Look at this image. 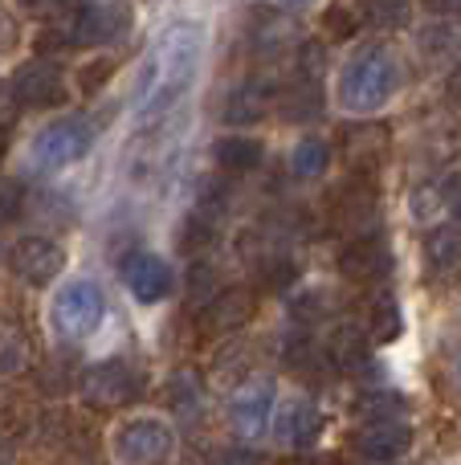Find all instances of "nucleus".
Returning a JSON list of instances; mask_svg holds the SVG:
<instances>
[{
  "label": "nucleus",
  "mask_w": 461,
  "mask_h": 465,
  "mask_svg": "<svg viewBox=\"0 0 461 465\" xmlns=\"http://www.w3.org/2000/svg\"><path fill=\"white\" fill-rule=\"evenodd\" d=\"M270 412H274V384L261 376L245 380V384L229 396V420H233V429L241 437H250V441L266 433Z\"/></svg>",
  "instance_id": "13"
},
{
  "label": "nucleus",
  "mask_w": 461,
  "mask_h": 465,
  "mask_svg": "<svg viewBox=\"0 0 461 465\" xmlns=\"http://www.w3.org/2000/svg\"><path fill=\"white\" fill-rule=\"evenodd\" d=\"M425 257L433 270H457L461 265V221H446L425 237Z\"/></svg>",
  "instance_id": "24"
},
{
  "label": "nucleus",
  "mask_w": 461,
  "mask_h": 465,
  "mask_svg": "<svg viewBox=\"0 0 461 465\" xmlns=\"http://www.w3.org/2000/svg\"><path fill=\"white\" fill-rule=\"evenodd\" d=\"M103 290L94 282H70V286L57 290L54 298V327L65 339H86L90 331H98L103 322Z\"/></svg>",
  "instance_id": "6"
},
{
  "label": "nucleus",
  "mask_w": 461,
  "mask_h": 465,
  "mask_svg": "<svg viewBox=\"0 0 461 465\" xmlns=\"http://www.w3.org/2000/svg\"><path fill=\"white\" fill-rule=\"evenodd\" d=\"M405 409V401L392 392H376V396H364V404H359V412H368L372 420H397L392 412Z\"/></svg>",
  "instance_id": "33"
},
{
  "label": "nucleus",
  "mask_w": 461,
  "mask_h": 465,
  "mask_svg": "<svg viewBox=\"0 0 461 465\" xmlns=\"http://www.w3.org/2000/svg\"><path fill=\"white\" fill-rule=\"evenodd\" d=\"M13 45H16V21H13V13L0 5V54H8Z\"/></svg>",
  "instance_id": "38"
},
{
  "label": "nucleus",
  "mask_w": 461,
  "mask_h": 465,
  "mask_svg": "<svg viewBox=\"0 0 461 465\" xmlns=\"http://www.w3.org/2000/svg\"><path fill=\"white\" fill-rule=\"evenodd\" d=\"M274 5H282V8H307L310 0H274Z\"/></svg>",
  "instance_id": "45"
},
{
  "label": "nucleus",
  "mask_w": 461,
  "mask_h": 465,
  "mask_svg": "<svg viewBox=\"0 0 461 465\" xmlns=\"http://www.w3.org/2000/svg\"><path fill=\"white\" fill-rule=\"evenodd\" d=\"M253 306H258L253 302V290L229 286L204 306V322H209V331H221V335H225V331H237L253 319Z\"/></svg>",
  "instance_id": "19"
},
{
  "label": "nucleus",
  "mask_w": 461,
  "mask_h": 465,
  "mask_svg": "<svg viewBox=\"0 0 461 465\" xmlns=\"http://www.w3.org/2000/svg\"><path fill=\"white\" fill-rule=\"evenodd\" d=\"M400 70L392 62L388 49H364L359 57H351L339 74V103L351 114H372L397 94Z\"/></svg>",
  "instance_id": "2"
},
{
  "label": "nucleus",
  "mask_w": 461,
  "mask_h": 465,
  "mask_svg": "<svg viewBox=\"0 0 461 465\" xmlns=\"http://www.w3.org/2000/svg\"><path fill=\"white\" fill-rule=\"evenodd\" d=\"M25 8H33V13H62L65 0H21Z\"/></svg>",
  "instance_id": "42"
},
{
  "label": "nucleus",
  "mask_w": 461,
  "mask_h": 465,
  "mask_svg": "<svg viewBox=\"0 0 461 465\" xmlns=\"http://www.w3.org/2000/svg\"><path fill=\"white\" fill-rule=\"evenodd\" d=\"M176 450V437L163 420L139 417L127 420V425L114 433V453H119L123 465H163Z\"/></svg>",
  "instance_id": "7"
},
{
  "label": "nucleus",
  "mask_w": 461,
  "mask_h": 465,
  "mask_svg": "<svg viewBox=\"0 0 461 465\" xmlns=\"http://www.w3.org/2000/svg\"><path fill=\"white\" fill-rule=\"evenodd\" d=\"M123 273V286L131 290V298H139V302H163V298L172 294V265L163 262V257L147 253V249H135V253L123 257L119 265Z\"/></svg>",
  "instance_id": "12"
},
{
  "label": "nucleus",
  "mask_w": 461,
  "mask_h": 465,
  "mask_svg": "<svg viewBox=\"0 0 461 465\" xmlns=\"http://www.w3.org/2000/svg\"><path fill=\"white\" fill-rule=\"evenodd\" d=\"M29 335H25L21 322L13 319H0V380H13L29 368Z\"/></svg>",
  "instance_id": "22"
},
{
  "label": "nucleus",
  "mask_w": 461,
  "mask_h": 465,
  "mask_svg": "<svg viewBox=\"0 0 461 465\" xmlns=\"http://www.w3.org/2000/svg\"><path fill=\"white\" fill-rule=\"evenodd\" d=\"M364 335L372 343H392V339L405 331V319H400V306L392 294H372L364 302Z\"/></svg>",
  "instance_id": "21"
},
{
  "label": "nucleus",
  "mask_w": 461,
  "mask_h": 465,
  "mask_svg": "<svg viewBox=\"0 0 461 465\" xmlns=\"http://www.w3.org/2000/svg\"><path fill=\"white\" fill-rule=\"evenodd\" d=\"M196 57H201V33L192 25H176L163 33V41L155 45L152 62H147V78L139 90V119L152 123L155 114H163L172 103H180L196 74Z\"/></svg>",
  "instance_id": "1"
},
{
  "label": "nucleus",
  "mask_w": 461,
  "mask_h": 465,
  "mask_svg": "<svg viewBox=\"0 0 461 465\" xmlns=\"http://www.w3.org/2000/svg\"><path fill=\"white\" fill-rule=\"evenodd\" d=\"M212 160H217L221 172H233V176H241V172H253L261 163V143L250 135H229V139H217V147H212Z\"/></svg>",
  "instance_id": "23"
},
{
  "label": "nucleus",
  "mask_w": 461,
  "mask_h": 465,
  "mask_svg": "<svg viewBox=\"0 0 461 465\" xmlns=\"http://www.w3.org/2000/svg\"><path fill=\"white\" fill-rule=\"evenodd\" d=\"M90 143H94L90 123H82V119L49 123V127L37 131V139H33V168L37 172L70 168V163H78L82 155L90 152Z\"/></svg>",
  "instance_id": "4"
},
{
  "label": "nucleus",
  "mask_w": 461,
  "mask_h": 465,
  "mask_svg": "<svg viewBox=\"0 0 461 465\" xmlns=\"http://www.w3.org/2000/svg\"><path fill=\"white\" fill-rule=\"evenodd\" d=\"M278 114H282L286 123H310L319 119V111H323V90H319V78H299L290 82V86L278 94Z\"/></svg>",
  "instance_id": "20"
},
{
  "label": "nucleus",
  "mask_w": 461,
  "mask_h": 465,
  "mask_svg": "<svg viewBox=\"0 0 461 465\" xmlns=\"http://www.w3.org/2000/svg\"><path fill=\"white\" fill-rule=\"evenodd\" d=\"M13 90L21 98V106H33V111H49V106H62L70 98V86H65V74L54 57H33L21 70L13 74Z\"/></svg>",
  "instance_id": "9"
},
{
  "label": "nucleus",
  "mask_w": 461,
  "mask_h": 465,
  "mask_svg": "<svg viewBox=\"0 0 461 465\" xmlns=\"http://www.w3.org/2000/svg\"><path fill=\"white\" fill-rule=\"evenodd\" d=\"M388 270H392V253L380 232H372V237H351L348 249L339 253V273L348 282H356V286H372V282H380Z\"/></svg>",
  "instance_id": "14"
},
{
  "label": "nucleus",
  "mask_w": 461,
  "mask_h": 465,
  "mask_svg": "<svg viewBox=\"0 0 461 465\" xmlns=\"http://www.w3.org/2000/svg\"><path fill=\"white\" fill-rule=\"evenodd\" d=\"M21 114V98H16L13 82H0V127H13Z\"/></svg>",
  "instance_id": "37"
},
{
  "label": "nucleus",
  "mask_w": 461,
  "mask_h": 465,
  "mask_svg": "<svg viewBox=\"0 0 461 465\" xmlns=\"http://www.w3.org/2000/svg\"><path fill=\"white\" fill-rule=\"evenodd\" d=\"M274 433H278V441L310 450V445H319V437H323V412L307 401H290L282 412H278Z\"/></svg>",
  "instance_id": "17"
},
{
  "label": "nucleus",
  "mask_w": 461,
  "mask_h": 465,
  "mask_svg": "<svg viewBox=\"0 0 461 465\" xmlns=\"http://www.w3.org/2000/svg\"><path fill=\"white\" fill-rule=\"evenodd\" d=\"M327 163H331V147H327L323 139H302V143L294 147V155H290L294 176H302V180L323 176Z\"/></svg>",
  "instance_id": "25"
},
{
  "label": "nucleus",
  "mask_w": 461,
  "mask_h": 465,
  "mask_svg": "<svg viewBox=\"0 0 461 465\" xmlns=\"http://www.w3.org/2000/svg\"><path fill=\"white\" fill-rule=\"evenodd\" d=\"M368 21H376L380 29H405L413 16V0H364Z\"/></svg>",
  "instance_id": "28"
},
{
  "label": "nucleus",
  "mask_w": 461,
  "mask_h": 465,
  "mask_svg": "<svg viewBox=\"0 0 461 465\" xmlns=\"http://www.w3.org/2000/svg\"><path fill=\"white\" fill-rule=\"evenodd\" d=\"M217 465H266V458L253 450H229V453H221Z\"/></svg>",
  "instance_id": "39"
},
{
  "label": "nucleus",
  "mask_w": 461,
  "mask_h": 465,
  "mask_svg": "<svg viewBox=\"0 0 461 465\" xmlns=\"http://www.w3.org/2000/svg\"><path fill=\"white\" fill-rule=\"evenodd\" d=\"M327 360L351 380H372L380 371L372 355V339L359 327H335V335L327 339Z\"/></svg>",
  "instance_id": "15"
},
{
  "label": "nucleus",
  "mask_w": 461,
  "mask_h": 465,
  "mask_svg": "<svg viewBox=\"0 0 461 465\" xmlns=\"http://www.w3.org/2000/svg\"><path fill=\"white\" fill-rule=\"evenodd\" d=\"M323 29L331 41H351L359 33V13L351 5H331L323 13Z\"/></svg>",
  "instance_id": "29"
},
{
  "label": "nucleus",
  "mask_w": 461,
  "mask_h": 465,
  "mask_svg": "<svg viewBox=\"0 0 461 465\" xmlns=\"http://www.w3.org/2000/svg\"><path fill=\"white\" fill-rule=\"evenodd\" d=\"M331 217L339 229H348L351 237H372L380 225V196H376L372 176H351L348 184L335 193Z\"/></svg>",
  "instance_id": "8"
},
{
  "label": "nucleus",
  "mask_w": 461,
  "mask_h": 465,
  "mask_svg": "<svg viewBox=\"0 0 461 465\" xmlns=\"http://www.w3.org/2000/svg\"><path fill=\"white\" fill-rule=\"evenodd\" d=\"M25 209V193L21 184H13V180H0V225L5 221H16Z\"/></svg>",
  "instance_id": "35"
},
{
  "label": "nucleus",
  "mask_w": 461,
  "mask_h": 465,
  "mask_svg": "<svg viewBox=\"0 0 461 465\" xmlns=\"http://www.w3.org/2000/svg\"><path fill=\"white\" fill-rule=\"evenodd\" d=\"M221 290H217V273H212V265H192L188 270V302L192 306H209L212 298H217Z\"/></svg>",
  "instance_id": "31"
},
{
  "label": "nucleus",
  "mask_w": 461,
  "mask_h": 465,
  "mask_svg": "<svg viewBox=\"0 0 461 465\" xmlns=\"http://www.w3.org/2000/svg\"><path fill=\"white\" fill-rule=\"evenodd\" d=\"M437 16H461V0H425Z\"/></svg>",
  "instance_id": "41"
},
{
  "label": "nucleus",
  "mask_w": 461,
  "mask_h": 465,
  "mask_svg": "<svg viewBox=\"0 0 461 465\" xmlns=\"http://www.w3.org/2000/svg\"><path fill=\"white\" fill-rule=\"evenodd\" d=\"M388 147H392V131L384 123H356L339 135V152L348 160L351 176H376L384 160H388Z\"/></svg>",
  "instance_id": "11"
},
{
  "label": "nucleus",
  "mask_w": 461,
  "mask_h": 465,
  "mask_svg": "<svg viewBox=\"0 0 461 465\" xmlns=\"http://www.w3.org/2000/svg\"><path fill=\"white\" fill-rule=\"evenodd\" d=\"M111 70H114L111 57H98V62H86V65L78 70V86L86 90V94H94V90H103V82L111 78Z\"/></svg>",
  "instance_id": "34"
},
{
  "label": "nucleus",
  "mask_w": 461,
  "mask_h": 465,
  "mask_svg": "<svg viewBox=\"0 0 461 465\" xmlns=\"http://www.w3.org/2000/svg\"><path fill=\"white\" fill-rule=\"evenodd\" d=\"M449 98H454V103L461 106V70L454 74V78H449Z\"/></svg>",
  "instance_id": "43"
},
{
  "label": "nucleus",
  "mask_w": 461,
  "mask_h": 465,
  "mask_svg": "<svg viewBox=\"0 0 461 465\" xmlns=\"http://www.w3.org/2000/svg\"><path fill=\"white\" fill-rule=\"evenodd\" d=\"M258 278L266 282L270 290H290L294 282H299V265H294L290 257H282V253H278V257H266V262L258 265Z\"/></svg>",
  "instance_id": "30"
},
{
  "label": "nucleus",
  "mask_w": 461,
  "mask_h": 465,
  "mask_svg": "<svg viewBox=\"0 0 461 465\" xmlns=\"http://www.w3.org/2000/svg\"><path fill=\"white\" fill-rule=\"evenodd\" d=\"M278 465H319L315 458H286V461H278Z\"/></svg>",
  "instance_id": "46"
},
{
  "label": "nucleus",
  "mask_w": 461,
  "mask_h": 465,
  "mask_svg": "<svg viewBox=\"0 0 461 465\" xmlns=\"http://www.w3.org/2000/svg\"><path fill=\"white\" fill-rule=\"evenodd\" d=\"M143 371L127 360H103L94 368H86L82 376V404L94 412H114V409H127L143 396Z\"/></svg>",
  "instance_id": "3"
},
{
  "label": "nucleus",
  "mask_w": 461,
  "mask_h": 465,
  "mask_svg": "<svg viewBox=\"0 0 461 465\" xmlns=\"http://www.w3.org/2000/svg\"><path fill=\"white\" fill-rule=\"evenodd\" d=\"M168 401H172V409H180V412L196 409V401H201V380H196V371H176V376H172Z\"/></svg>",
  "instance_id": "32"
},
{
  "label": "nucleus",
  "mask_w": 461,
  "mask_h": 465,
  "mask_svg": "<svg viewBox=\"0 0 461 465\" xmlns=\"http://www.w3.org/2000/svg\"><path fill=\"white\" fill-rule=\"evenodd\" d=\"M323 62H327V49L319 45V41H307V45L299 49V78H319Z\"/></svg>",
  "instance_id": "36"
},
{
  "label": "nucleus",
  "mask_w": 461,
  "mask_h": 465,
  "mask_svg": "<svg viewBox=\"0 0 461 465\" xmlns=\"http://www.w3.org/2000/svg\"><path fill=\"white\" fill-rule=\"evenodd\" d=\"M441 201H446V209H449V213H457V217H461V176H457V180H449V184L441 188Z\"/></svg>",
  "instance_id": "40"
},
{
  "label": "nucleus",
  "mask_w": 461,
  "mask_h": 465,
  "mask_svg": "<svg viewBox=\"0 0 461 465\" xmlns=\"http://www.w3.org/2000/svg\"><path fill=\"white\" fill-rule=\"evenodd\" d=\"M413 433H408L405 420H368L356 433V450L364 453L368 461H392L408 450Z\"/></svg>",
  "instance_id": "16"
},
{
  "label": "nucleus",
  "mask_w": 461,
  "mask_h": 465,
  "mask_svg": "<svg viewBox=\"0 0 461 465\" xmlns=\"http://www.w3.org/2000/svg\"><path fill=\"white\" fill-rule=\"evenodd\" d=\"M8 265H13V273L21 282L45 286V282H54L65 270V249L49 237H21L8 249Z\"/></svg>",
  "instance_id": "10"
},
{
  "label": "nucleus",
  "mask_w": 461,
  "mask_h": 465,
  "mask_svg": "<svg viewBox=\"0 0 461 465\" xmlns=\"http://www.w3.org/2000/svg\"><path fill=\"white\" fill-rule=\"evenodd\" d=\"M70 25V41L74 49L86 45H111L123 33L131 29V5L127 0H103V5H82L74 13H65Z\"/></svg>",
  "instance_id": "5"
},
{
  "label": "nucleus",
  "mask_w": 461,
  "mask_h": 465,
  "mask_svg": "<svg viewBox=\"0 0 461 465\" xmlns=\"http://www.w3.org/2000/svg\"><path fill=\"white\" fill-rule=\"evenodd\" d=\"M421 45L429 57H446V54H457L461 49V25L457 21H437L421 33Z\"/></svg>",
  "instance_id": "27"
},
{
  "label": "nucleus",
  "mask_w": 461,
  "mask_h": 465,
  "mask_svg": "<svg viewBox=\"0 0 461 465\" xmlns=\"http://www.w3.org/2000/svg\"><path fill=\"white\" fill-rule=\"evenodd\" d=\"M212 237H217V217L212 213H188L184 229H180V249L184 253H201V249L212 245Z\"/></svg>",
  "instance_id": "26"
},
{
  "label": "nucleus",
  "mask_w": 461,
  "mask_h": 465,
  "mask_svg": "<svg viewBox=\"0 0 461 465\" xmlns=\"http://www.w3.org/2000/svg\"><path fill=\"white\" fill-rule=\"evenodd\" d=\"M274 103H278V90L270 86L266 78H250V82H241V86H233V94H229L225 123H237V127H241V123H258L274 111Z\"/></svg>",
  "instance_id": "18"
},
{
  "label": "nucleus",
  "mask_w": 461,
  "mask_h": 465,
  "mask_svg": "<svg viewBox=\"0 0 461 465\" xmlns=\"http://www.w3.org/2000/svg\"><path fill=\"white\" fill-rule=\"evenodd\" d=\"M5 155H8V127H0V163H5Z\"/></svg>",
  "instance_id": "44"
}]
</instances>
